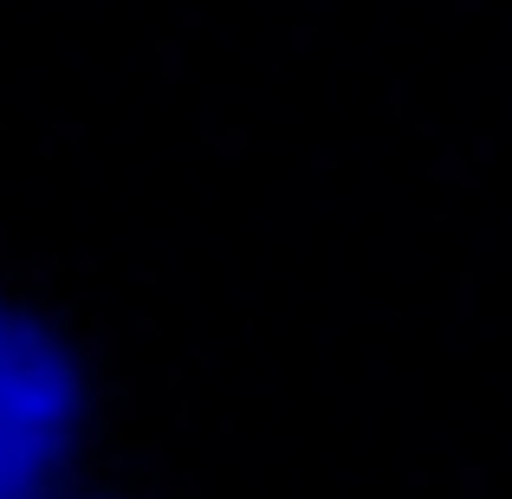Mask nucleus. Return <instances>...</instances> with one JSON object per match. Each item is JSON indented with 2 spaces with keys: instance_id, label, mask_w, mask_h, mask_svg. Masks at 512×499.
I'll return each mask as SVG.
<instances>
[{
  "instance_id": "obj_1",
  "label": "nucleus",
  "mask_w": 512,
  "mask_h": 499,
  "mask_svg": "<svg viewBox=\"0 0 512 499\" xmlns=\"http://www.w3.org/2000/svg\"><path fill=\"white\" fill-rule=\"evenodd\" d=\"M78 389L65 357L33 325L0 312V487H33L72 441Z\"/></svg>"
}]
</instances>
